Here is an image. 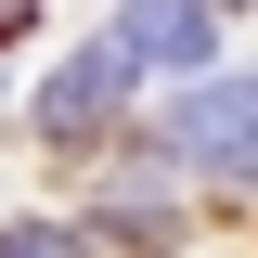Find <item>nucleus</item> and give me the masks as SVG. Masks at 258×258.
<instances>
[{
    "instance_id": "obj_1",
    "label": "nucleus",
    "mask_w": 258,
    "mask_h": 258,
    "mask_svg": "<svg viewBox=\"0 0 258 258\" xmlns=\"http://www.w3.org/2000/svg\"><path fill=\"white\" fill-rule=\"evenodd\" d=\"M155 155H181V168H258V78H207V91L155 103Z\"/></svg>"
},
{
    "instance_id": "obj_2",
    "label": "nucleus",
    "mask_w": 258,
    "mask_h": 258,
    "mask_svg": "<svg viewBox=\"0 0 258 258\" xmlns=\"http://www.w3.org/2000/svg\"><path fill=\"white\" fill-rule=\"evenodd\" d=\"M116 103H129V64H116V39H103V52H78L52 91H39V129H52V142H91Z\"/></svg>"
},
{
    "instance_id": "obj_3",
    "label": "nucleus",
    "mask_w": 258,
    "mask_h": 258,
    "mask_svg": "<svg viewBox=\"0 0 258 258\" xmlns=\"http://www.w3.org/2000/svg\"><path fill=\"white\" fill-rule=\"evenodd\" d=\"M116 64L194 78V64H207V0H129V13H116Z\"/></svg>"
},
{
    "instance_id": "obj_4",
    "label": "nucleus",
    "mask_w": 258,
    "mask_h": 258,
    "mask_svg": "<svg viewBox=\"0 0 258 258\" xmlns=\"http://www.w3.org/2000/svg\"><path fill=\"white\" fill-rule=\"evenodd\" d=\"M0 258H78V232H52V220H13V232H0Z\"/></svg>"
},
{
    "instance_id": "obj_5",
    "label": "nucleus",
    "mask_w": 258,
    "mask_h": 258,
    "mask_svg": "<svg viewBox=\"0 0 258 258\" xmlns=\"http://www.w3.org/2000/svg\"><path fill=\"white\" fill-rule=\"evenodd\" d=\"M26 13H39V0H0V39H13V26H26Z\"/></svg>"
}]
</instances>
